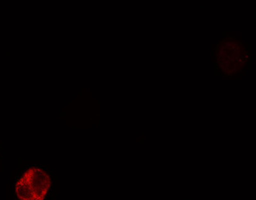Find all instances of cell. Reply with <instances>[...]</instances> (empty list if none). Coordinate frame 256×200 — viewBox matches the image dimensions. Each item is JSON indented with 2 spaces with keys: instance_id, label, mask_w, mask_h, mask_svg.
<instances>
[{
  "instance_id": "obj_1",
  "label": "cell",
  "mask_w": 256,
  "mask_h": 200,
  "mask_svg": "<svg viewBox=\"0 0 256 200\" xmlns=\"http://www.w3.org/2000/svg\"><path fill=\"white\" fill-rule=\"evenodd\" d=\"M50 187L48 175L39 168L32 167L16 184V194L19 200H44Z\"/></svg>"
}]
</instances>
